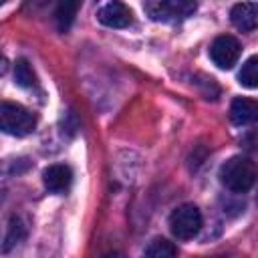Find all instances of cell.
I'll return each instance as SVG.
<instances>
[{
  "label": "cell",
  "instance_id": "1",
  "mask_svg": "<svg viewBox=\"0 0 258 258\" xmlns=\"http://www.w3.org/2000/svg\"><path fill=\"white\" fill-rule=\"evenodd\" d=\"M218 175H220V181L226 189L242 194V191H248L256 183L258 167L248 157L234 155V157H230L228 161L222 163Z\"/></svg>",
  "mask_w": 258,
  "mask_h": 258
},
{
  "label": "cell",
  "instance_id": "2",
  "mask_svg": "<svg viewBox=\"0 0 258 258\" xmlns=\"http://www.w3.org/2000/svg\"><path fill=\"white\" fill-rule=\"evenodd\" d=\"M0 125H2V131L8 133V135L24 137V135L34 131L36 117L26 107H22L18 103L4 101L2 107H0Z\"/></svg>",
  "mask_w": 258,
  "mask_h": 258
},
{
  "label": "cell",
  "instance_id": "3",
  "mask_svg": "<svg viewBox=\"0 0 258 258\" xmlns=\"http://www.w3.org/2000/svg\"><path fill=\"white\" fill-rule=\"evenodd\" d=\"M198 4L191 0H153V2H145L143 10L147 12V16L155 22H179L185 20L187 16H191L196 12Z\"/></svg>",
  "mask_w": 258,
  "mask_h": 258
},
{
  "label": "cell",
  "instance_id": "4",
  "mask_svg": "<svg viewBox=\"0 0 258 258\" xmlns=\"http://www.w3.org/2000/svg\"><path fill=\"white\" fill-rule=\"evenodd\" d=\"M169 228L175 238L189 240V238L198 236V232L202 228V212L194 204H181L171 212Z\"/></svg>",
  "mask_w": 258,
  "mask_h": 258
},
{
  "label": "cell",
  "instance_id": "5",
  "mask_svg": "<svg viewBox=\"0 0 258 258\" xmlns=\"http://www.w3.org/2000/svg\"><path fill=\"white\" fill-rule=\"evenodd\" d=\"M240 52H242V46L238 42V38L230 36V34H222V36H216L212 46H210V58L212 62L218 67V69H232L238 58H240Z\"/></svg>",
  "mask_w": 258,
  "mask_h": 258
},
{
  "label": "cell",
  "instance_id": "6",
  "mask_svg": "<svg viewBox=\"0 0 258 258\" xmlns=\"http://www.w3.org/2000/svg\"><path fill=\"white\" fill-rule=\"evenodd\" d=\"M97 20L109 28H127L133 22V12L123 2H107L97 10Z\"/></svg>",
  "mask_w": 258,
  "mask_h": 258
},
{
  "label": "cell",
  "instance_id": "7",
  "mask_svg": "<svg viewBox=\"0 0 258 258\" xmlns=\"http://www.w3.org/2000/svg\"><path fill=\"white\" fill-rule=\"evenodd\" d=\"M44 187L52 194H64L73 183V169L64 163H52L42 173Z\"/></svg>",
  "mask_w": 258,
  "mask_h": 258
},
{
  "label": "cell",
  "instance_id": "8",
  "mask_svg": "<svg viewBox=\"0 0 258 258\" xmlns=\"http://www.w3.org/2000/svg\"><path fill=\"white\" fill-rule=\"evenodd\" d=\"M230 20L238 30H254L258 28V2H240L230 10Z\"/></svg>",
  "mask_w": 258,
  "mask_h": 258
},
{
  "label": "cell",
  "instance_id": "9",
  "mask_svg": "<svg viewBox=\"0 0 258 258\" xmlns=\"http://www.w3.org/2000/svg\"><path fill=\"white\" fill-rule=\"evenodd\" d=\"M230 119L236 125L258 123V101L248 97H236L230 105Z\"/></svg>",
  "mask_w": 258,
  "mask_h": 258
},
{
  "label": "cell",
  "instance_id": "10",
  "mask_svg": "<svg viewBox=\"0 0 258 258\" xmlns=\"http://www.w3.org/2000/svg\"><path fill=\"white\" fill-rule=\"evenodd\" d=\"M26 236V226L24 222L18 218V216H12L10 218V224H8V230H6V236H4V246H2V252H10L16 244H20Z\"/></svg>",
  "mask_w": 258,
  "mask_h": 258
},
{
  "label": "cell",
  "instance_id": "11",
  "mask_svg": "<svg viewBox=\"0 0 258 258\" xmlns=\"http://www.w3.org/2000/svg\"><path fill=\"white\" fill-rule=\"evenodd\" d=\"M175 256H177V248L173 246V242L165 238L151 240L143 254V258H175Z\"/></svg>",
  "mask_w": 258,
  "mask_h": 258
},
{
  "label": "cell",
  "instance_id": "12",
  "mask_svg": "<svg viewBox=\"0 0 258 258\" xmlns=\"http://www.w3.org/2000/svg\"><path fill=\"white\" fill-rule=\"evenodd\" d=\"M238 83L246 89H258V54L246 58L238 73Z\"/></svg>",
  "mask_w": 258,
  "mask_h": 258
},
{
  "label": "cell",
  "instance_id": "13",
  "mask_svg": "<svg viewBox=\"0 0 258 258\" xmlns=\"http://www.w3.org/2000/svg\"><path fill=\"white\" fill-rule=\"evenodd\" d=\"M79 10V2H62L58 4L56 12H54V18H56V26L60 32H67L75 20V14Z\"/></svg>",
  "mask_w": 258,
  "mask_h": 258
},
{
  "label": "cell",
  "instance_id": "14",
  "mask_svg": "<svg viewBox=\"0 0 258 258\" xmlns=\"http://www.w3.org/2000/svg\"><path fill=\"white\" fill-rule=\"evenodd\" d=\"M14 81L16 85L24 87V89H30L36 85V75L32 71V67L28 64L26 58H18L16 64H14Z\"/></svg>",
  "mask_w": 258,
  "mask_h": 258
}]
</instances>
